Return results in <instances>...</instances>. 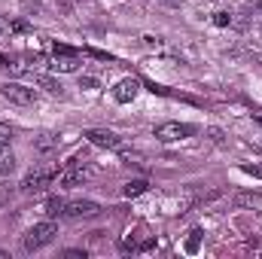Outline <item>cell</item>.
Masks as SVG:
<instances>
[{"mask_svg": "<svg viewBox=\"0 0 262 259\" xmlns=\"http://www.w3.org/2000/svg\"><path fill=\"white\" fill-rule=\"evenodd\" d=\"M152 247H156V238H146V241H140V244H137V250H140V253H146V250H152Z\"/></svg>", "mask_w": 262, "mask_h": 259, "instance_id": "cell-24", "label": "cell"}, {"mask_svg": "<svg viewBox=\"0 0 262 259\" xmlns=\"http://www.w3.org/2000/svg\"><path fill=\"white\" fill-rule=\"evenodd\" d=\"M85 140H89V143H95V146H104V149H116V153H122V140H119L113 131L89 128V131H85Z\"/></svg>", "mask_w": 262, "mask_h": 259, "instance_id": "cell-6", "label": "cell"}, {"mask_svg": "<svg viewBox=\"0 0 262 259\" xmlns=\"http://www.w3.org/2000/svg\"><path fill=\"white\" fill-rule=\"evenodd\" d=\"M213 25H216V28H229V25H232V15H229V12H216V15H213Z\"/></svg>", "mask_w": 262, "mask_h": 259, "instance_id": "cell-17", "label": "cell"}, {"mask_svg": "<svg viewBox=\"0 0 262 259\" xmlns=\"http://www.w3.org/2000/svg\"><path fill=\"white\" fill-rule=\"evenodd\" d=\"M0 34H9V18L0 15Z\"/></svg>", "mask_w": 262, "mask_h": 259, "instance_id": "cell-27", "label": "cell"}, {"mask_svg": "<svg viewBox=\"0 0 262 259\" xmlns=\"http://www.w3.org/2000/svg\"><path fill=\"white\" fill-rule=\"evenodd\" d=\"M9 140H12V128H9L6 122H0V146H6Z\"/></svg>", "mask_w": 262, "mask_h": 259, "instance_id": "cell-19", "label": "cell"}, {"mask_svg": "<svg viewBox=\"0 0 262 259\" xmlns=\"http://www.w3.org/2000/svg\"><path fill=\"white\" fill-rule=\"evenodd\" d=\"M55 174H58V171H46V168H37V171L25 174V180H21V192H40L43 186L52 183Z\"/></svg>", "mask_w": 262, "mask_h": 259, "instance_id": "cell-5", "label": "cell"}, {"mask_svg": "<svg viewBox=\"0 0 262 259\" xmlns=\"http://www.w3.org/2000/svg\"><path fill=\"white\" fill-rule=\"evenodd\" d=\"M89 177H95V165H89L85 156H73V159L67 162V168L58 174V183H61V186H79V183H85Z\"/></svg>", "mask_w": 262, "mask_h": 259, "instance_id": "cell-2", "label": "cell"}, {"mask_svg": "<svg viewBox=\"0 0 262 259\" xmlns=\"http://www.w3.org/2000/svg\"><path fill=\"white\" fill-rule=\"evenodd\" d=\"M9 61H12L9 55H0V70H6V67H9Z\"/></svg>", "mask_w": 262, "mask_h": 259, "instance_id": "cell-28", "label": "cell"}, {"mask_svg": "<svg viewBox=\"0 0 262 259\" xmlns=\"http://www.w3.org/2000/svg\"><path fill=\"white\" fill-rule=\"evenodd\" d=\"M82 52H85V55H92V58H101V61H113V58H110L107 52H101V49H82Z\"/></svg>", "mask_w": 262, "mask_h": 259, "instance_id": "cell-22", "label": "cell"}, {"mask_svg": "<svg viewBox=\"0 0 262 259\" xmlns=\"http://www.w3.org/2000/svg\"><path fill=\"white\" fill-rule=\"evenodd\" d=\"M55 235H58V226H55L52 220H46V223H37V226H31V229L25 232V238H21V247H25L28 253H34V250H43L46 244H52V241H55Z\"/></svg>", "mask_w": 262, "mask_h": 259, "instance_id": "cell-1", "label": "cell"}, {"mask_svg": "<svg viewBox=\"0 0 262 259\" xmlns=\"http://www.w3.org/2000/svg\"><path fill=\"white\" fill-rule=\"evenodd\" d=\"M0 95H3L9 104H18V107L37 104V92L28 89V85H21V82H6V85H0Z\"/></svg>", "mask_w": 262, "mask_h": 259, "instance_id": "cell-3", "label": "cell"}, {"mask_svg": "<svg viewBox=\"0 0 262 259\" xmlns=\"http://www.w3.org/2000/svg\"><path fill=\"white\" fill-rule=\"evenodd\" d=\"M250 116H253V122H259V125H262V110H253Z\"/></svg>", "mask_w": 262, "mask_h": 259, "instance_id": "cell-29", "label": "cell"}, {"mask_svg": "<svg viewBox=\"0 0 262 259\" xmlns=\"http://www.w3.org/2000/svg\"><path fill=\"white\" fill-rule=\"evenodd\" d=\"M6 198H9V186H6V183H3V186H0V207H3V204H6Z\"/></svg>", "mask_w": 262, "mask_h": 259, "instance_id": "cell-26", "label": "cell"}, {"mask_svg": "<svg viewBox=\"0 0 262 259\" xmlns=\"http://www.w3.org/2000/svg\"><path fill=\"white\" fill-rule=\"evenodd\" d=\"M25 58H28V64L31 67H49V58H46L43 52H28Z\"/></svg>", "mask_w": 262, "mask_h": 259, "instance_id": "cell-15", "label": "cell"}, {"mask_svg": "<svg viewBox=\"0 0 262 259\" xmlns=\"http://www.w3.org/2000/svg\"><path fill=\"white\" fill-rule=\"evenodd\" d=\"M259 146H262V143H259Z\"/></svg>", "mask_w": 262, "mask_h": 259, "instance_id": "cell-32", "label": "cell"}, {"mask_svg": "<svg viewBox=\"0 0 262 259\" xmlns=\"http://www.w3.org/2000/svg\"><path fill=\"white\" fill-rule=\"evenodd\" d=\"M25 31H28V21H21V18L9 21V34H25Z\"/></svg>", "mask_w": 262, "mask_h": 259, "instance_id": "cell-20", "label": "cell"}, {"mask_svg": "<svg viewBox=\"0 0 262 259\" xmlns=\"http://www.w3.org/2000/svg\"><path fill=\"white\" fill-rule=\"evenodd\" d=\"M137 92H140V79H134V76H125V79H119L116 82V89H113V98L119 101V104H128L137 98Z\"/></svg>", "mask_w": 262, "mask_h": 259, "instance_id": "cell-8", "label": "cell"}, {"mask_svg": "<svg viewBox=\"0 0 262 259\" xmlns=\"http://www.w3.org/2000/svg\"><path fill=\"white\" fill-rule=\"evenodd\" d=\"M256 201H259V195H250V192L235 195V204H238V207H247V204H256Z\"/></svg>", "mask_w": 262, "mask_h": 259, "instance_id": "cell-16", "label": "cell"}, {"mask_svg": "<svg viewBox=\"0 0 262 259\" xmlns=\"http://www.w3.org/2000/svg\"><path fill=\"white\" fill-rule=\"evenodd\" d=\"M76 55H55V61L49 67H55V70H61V73H70V70H76Z\"/></svg>", "mask_w": 262, "mask_h": 259, "instance_id": "cell-11", "label": "cell"}, {"mask_svg": "<svg viewBox=\"0 0 262 259\" xmlns=\"http://www.w3.org/2000/svg\"><path fill=\"white\" fill-rule=\"evenodd\" d=\"M12 168H15V156L6 146H0V174H9Z\"/></svg>", "mask_w": 262, "mask_h": 259, "instance_id": "cell-13", "label": "cell"}, {"mask_svg": "<svg viewBox=\"0 0 262 259\" xmlns=\"http://www.w3.org/2000/svg\"><path fill=\"white\" fill-rule=\"evenodd\" d=\"M146 189H149L146 180H128V183L122 186V195H125V198H137V195H143Z\"/></svg>", "mask_w": 262, "mask_h": 259, "instance_id": "cell-9", "label": "cell"}, {"mask_svg": "<svg viewBox=\"0 0 262 259\" xmlns=\"http://www.w3.org/2000/svg\"><path fill=\"white\" fill-rule=\"evenodd\" d=\"M95 213H101V204L98 201H89V198H76V201H67L64 204V217H73V220L95 217Z\"/></svg>", "mask_w": 262, "mask_h": 259, "instance_id": "cell-7", "label": "cell"}, {"mask_svg": "<svg viewBox=\"0 0 262 259\" xmlns=\"http://www.w3.org/2000/svg\"><path fill=\"white\" fill-rule=\"evenodd\" d=\"M79 89H98V79L95 76H79Z\"/></svg>", "mask_w": 262, "mask_h": 259, "instance_id": "cell-23", "label": "cell"}, {"mask_svg": "<svg viewBox=\"0 0 262 259\" xmlns=\"http://www.w3.org/2000/svg\"><path fill=\"white\" fill-rule=\"evenodd\" d=\"M162 3H168V6H180V0H162Z\"/></svg>", "mask_w": 262, "mask_h": 259, "instance_id": "cell-30", "label": "cell"}, {"mask_svg": "<svg viewBox=\"0 0 262 259\" xmlns=\"http://www.w3.org/2000/svg\"><path fill=\"white\" fill-rule=\"evenodd\" d=\"M64 198H58V195H55V198H49V201H46V207H43V213H46V217H49V220H52V217H64Z\"/></svg>", "mask_w": 262, "mask_h": 259, "instance_id": "cell-10", "label": "cell"}, {"mask_svg": "<svg viewBox=\"0 0 262 259\" xmlns=\"http://www.w3.org/2000/svg\"><path fill=\"white\" fill-rule=\"evenodd\" d=\"M256 9H262V3H256Z\"/></svg>", "mask_w": 262, "mask_h": 259, "instance_id": "cell-31", "label": "cell"}, {"mask_svg": "<svg viewBox=\"0 0 262 259\" xmlns=\"http://www.w3.org/2000/svg\"><path fill=\"white\" fill-rule=\"evenodd\" d=\"M241 171H244V174H250V177H259V180H262V165H241Z\"/></svg>", "mask_w": 262, "mask_h": 259, "instance_id": "cell-21", "label": "cell"}, {"mask_svg": "<svg viewBox=\"0 0 262 259\" xmlns=\"http://www.w3.org/2000/svg\"><path fill=\"white\" fill-rule=\"evenodd\" d=\"M198 247H201V229H192L186 238V253H198Z\"/></svg>", "mask_w": 262, "mask_h": 259, "instance_id": "cell-14", "label": "cell"}, {"mask_svg": "<svg viewBox=\"0 0 262 259\" xmlns=\"http://www.w3.org/2000/svg\"><path fill=\"white\" fill-rule=\"evenodd\" d=\"M37 85L46 89L49 95H64V85H61L58 79H52V76H37Z\"/></svg>", "mask_w": 262, "mask_h": 259, "instance_id": "cell-12", "label": "cell"}, {"mask_svg": "<svg viewBox=\"0 0 262 259\" xmlns=\"http://www.w3.org/2000/svg\"><path fill=\"white\" fill-rule=\"evenodd\" d=\"M52 52H55V55H79L76 49H70V46H64V43H52Z\"/></svg>", "mask_w": 262, "mask_h": 259, "instance_id": "cell-18", "label": "cell"}, {"mask_svg": "<svg viewBox=\"0 0 262 259\" xmlns=\"http://www.w3.org/2000/svg\"><path fill=\"white\" fill-rule=\"evenodd\" d=\"M192 134H195V128L186 125V122H162L156 128V137L162 143H174V140H183V137H192Z\"/></svg>", "mask_w": 262, "mask_h": 259, "instance_id": "cell-4", "label": "cell"}, {"mask_svg": "<svg viewBox=\"0 0 262 259\" xmlns=\"http://www.w3.org/2000/svg\"><path fill=\"white\" fill-rule=\"evenodd\" d=\"M67 259H85V250H67Z\"/></svg>", "mask_w": 262, "mask_h": 259, "instance_id": "cell-25", "label": "cell"}]
</instances>
